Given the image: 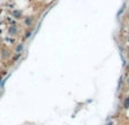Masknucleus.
Segmentation results:
<instances>
[{"label": "nucleus", "instance_id": "14", "mask_svg": "<svg viewBox=\"0 0 129 125\" xmlns=\"http://www.w3.org/2000/svg\"><path fill=\"white\" fill-rule=\"evenodd\" d=\"M0 33H1V31H0Z\"/></svg>", "mask_w": 129, "mask_h": 125}, {"label": "nucleus", "instance_id": "2", "mask_svg": "<svg viewBox=\"0 0 129 125\" xmlns=\"http://www.w3.org/2000/svg\"><path fill=\"white\" fill-rule=\"evenodd\" d=\"M23 23H24V26H26V27L32 26L33 24H34V17L33 16H26V17H24Z\"/></svg>", "mask_w": 129, "mask_h": 125}, {"label": "nucleus", "instance_id": "7", "mask_svg": "<svg viewBox=\"0 0 129 125\" xmlns=\"http://www.w3.org/2000/svg\"><path fill=\"white\" fill-rule=\"evenodd\" d=\"M123 108L125 109H129V96L126 97L125 100H123Z\"/></svg>", "mask_w": 129, "mask_h": 125}, {"label": "nucleus", "instance_id": "6", "mask_svg": "<svg viewBox=\"0 0 129 125\" xmlns=\"http://www.w3.org/2000/svg\"><path fill=\"white\" fill-rule=\"evenodd\" d=\"M32 34H33V31L32 30H28V31H26L25 34H24V39L25 40H28L31 36H32Z\"/></svg>", "mask_w": 129, "mask_h": 125}, {"label": "nucleus", "instance_id": "10", "mask_svg": "<svg viewBox=\"0 0 129 125\" xmlns=\"http://www.w3.org/2000/svg\"><path fill=\"white\" fill-rule=\"evenodd\" d=\"M126 83H127V84H128V85H129V79H127V81H126Z\"/></svg>", "mask_w": 129, "mask_h": 125}, {"label": "nucleus", "instance_id": "13", "mask_svg": "<svg viewBox=\"0 0 129 125\" xmlns=\"http://www.w3.org/2000/svg\"><path fill=\"white\" fill-rule=\"evenodd\" d=\"M127 42L129 43V35H128V38H127Z\"/></svg>", "mask_w": 129, "mask_h": 125}, {"label": "nucleus", "instance_id": "1", "mask_svg": "<svg viewBox=\"0 0 129 125\" xmlns=\"http://www.w3.org/2000/svg\"><path fill=\"white\" fill-rule=\"evenodd\" d=\"M17 33H18V26L16 24H13V25H10L8 27V34L10 36H16Z\"/></svg>", "mask_w": 129, "mask_h": 125}, {"label": "nucleus", "instance_id": "8", "mask_svg": "<svg viewBox=\"0 0 129 125\" xmlns=\"http://www.w3.org/2000/svg\"><path fill=\"white\" fill-rule=\"evenodd\" d=\"M20 57H22V52H19V53H16V55H15V56H14L13 57V59H11V63H16V61H17V60L19 59Z\"/></svg>", "mask_w": 129, "mask_h": 125}, {"label": "nucleus", "instance_id": "3", "mask_svg": "<svg viewBox=\"0 0 129 125\" xmlns=\"http://www.w3.org/2000/svg\"><path fill=\"white\" fill-rule=\"evenodd\" d=\"M11 15H13V17L15 20H22V18H23V12L19 10V9H15V10H13Z\"/></svg>", "mask_w": 129, "mask_h": 125}, {"label": "nucleus", "instance_id": "12", "mask_svg": "<svg viewBox=\"0 0 129 125\" xmlns=\"http://www.w3.org/2000/svg\"><path fill=\"white\" fill-rule=\"evenodd\" d=\"M127 51H128V55H129V46L127 47Z\"/></svg>", "mask_w": 129, "mask_h": 125}, {"label": "nucleus", "instance_id": "11", "mask_svg": "<svg viewBox=\"0 0 129 125\" xmlns=\"http://www.w3.org/2000/svg\"><path fill=\"white\" fill-rule=\"evenodd\" d=\"M127 71H129V63H128V65H127Z\"/></svg>", "mask_w": 129, "mask_h": 125}, {"label": "nucleus", "instance_id": "9", "mask_svg": "<svg viewBox=\"0 0 129 125\" xmlns=\"http://www.w3.org/2000/svg\"><path fill=\"white\" fill-rule=\"evenodd\" d=\"M106 125H113V122H110V123H106Z\"/></svg>", "mask_w": 129, "mask_h": 125}, {"label": "nucleus", "instance_id": "4", "mask_svg": "<svg viewBox=\"0 0 129 125\" xmlns=\"http://www.w3.org/2000/svg\"><path fill=\"white\" fill-rule=\"evenodd\" d=\"M10 57V50L7 49V48H2L1 49V58L2 59H7Z\"/></svg>", "mask_w": 129, "mask_h": 125}, {"label": "nucleus", "instance_id": "5", "mask_svg": "<svg viewBox=\"0 0 129 125\" xmlns=\"http://www.w3.org/2000/svg\"><path fill=\"white\" fill-rule=\"evenodd\" d=\"M23 50H24V44L23 43H18L17 46L15 47V52L16 53L23 52Z\"/></svg>", "mask_w": 129, "mask_h": 125}]
</instances>
